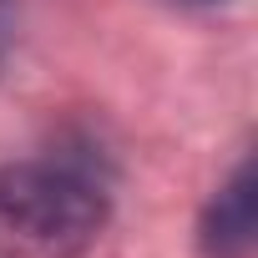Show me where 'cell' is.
I'll use <instances>...</instances> for the list:
<instances>
[{"label": "cell", "instance_id": "6da1fadb", "mask_svg": "<svg viewBox=\"0 0 258 258\" xmlns=\"http://www.w3.org/2000/svg\"><path fill=\"white\" fill-rule=\"evenodd\" d=\"M106 228V192L76 162L0 167V258H81Z\"/></svg>", "mask_w": 258, "mask_h": 258}, {"label": "cell", "instance_id": "7a4b0ae2", "mask_svg": "<svg viewBox=\"0 0 258 258\" xmlns=\"http://www.w3.org/2000/svg\"><path fill=\"white\" fill-rule=\"evenodd\" d=\"M253 167L243 162L223 187L218 198L208 203V218H203V253L208 258H248L253 253Z\"/></svg>", "mask_w": 258, "mask_h": 258}, {"label": "cell", "instance_id": "3957f363", "mask_svg": "<svg viewBox=\"0 0 258 258\" xmlns=\"http://www.w3.org/2000/svg\"><path fill=\"white\" fill-rule=\"evenodd\" d=\"M16 26H21L16 0H0V66H6V56L16 51Z\"/></svg>", "mask_w": 258, "mask_h": 258}, {"label": "cell", "instance_id": "277c9868", "mask_svg": "<svg viewBox=\"0 0 258 258\" xmlns=\"http://www.w3.org/2000/svg\"><path fill=\"white\" fill-rule=\"evenodd\" d=\"M177 6H213V0H177Z\"/></svg>", "mask_w": 258, "mask_h": 258}]
</instances>
